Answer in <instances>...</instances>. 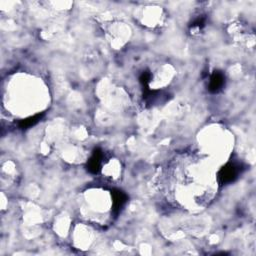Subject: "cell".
<instances>
[{
	"label": "cell",
	"mask_w": 256,
	"mask_h": 256,
	"mask_svg": "<svg viewBox=\"0 0 256 256\" xmlns=\"http://www.w3.org/2000/svg\"><path fill=\"white\" fill-rule=\"evenodd\" d=\"M224 84V77L221 73H214L210 80V88L217 91Z\"/></svg>",
	"instance_id": "3"
},
{
	"label": "cell",
	"mask_w": 256,
	"mask_h": 256,
	"mask_svg": "<svg viewBox=\"0 0 256 256\" xmlns=\"http://www.w3.org/2000/svg\"><path fill=\"white\" fill-rule=\"evenodd\" d=\"M218 184L212 161L199 153H186L168 168V192L175 202L187 209H201L208 205L216 194Z\"/></svg>",
	"instance_id": "1"
},
{
	"label": "cell",
	"mask_w": 256,
	"mask_h": 256,
	"mask_svg": "<svg viewBox=\"0 0 256 256\" xmlns=\"http://www.w3.org/2000/svg\"><path fill=\"white\" fill-rule=\"evenodd\" d=\"M42 92L41 83L39 84L32 78H20L11 83V87L7 89V103L10 108L18 111V114L29 115V111L33 108H38L40 100L44 96H33V93Z\"/></svg>",
	"instance_id": "2"
}]
</instances>
